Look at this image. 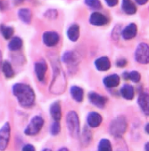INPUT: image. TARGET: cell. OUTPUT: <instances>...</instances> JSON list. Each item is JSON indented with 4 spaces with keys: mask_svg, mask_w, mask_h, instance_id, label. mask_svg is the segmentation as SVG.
I'll list each match as a JSON object with an SVG mask.
<instances>
[{
    "mask_svg": "<svg viewBox=\"0 0 149 151\" xmlns=\"http://www.w3.org/2000/svg\"><path fill=\"white\" fill-rule=\"evenodd\" d=\"M49 112L52 118L54 121L60 122L62 115L60 102L59 101L53 102L50 106Z\"/></svg>",
    "mask_w": 149,
    "mask_h": 151,
    "instance_id": "obj_18",
    "label": "cell"
},
{
    "mask_svg": "<svg viewBox=\"0 0 149 151\" xmlns=\"http://www.w3.org/2000/svg\"><path fill=\"white\" fill-rule=\"evenodd\" d=\"M12 91L21 106L29 109L34 105L36 95L30 86L23 83H17L13 85Z\"/></svg>",
    "mask_w": 149,
    "mask_h": 151,
    "instance_id": "obj_1",
    "label": "cell"
},
{
    "mask_svg": "<svg viewBox=\"0 0 149 151\" xmlns=\"http://www.w3.org/2000/svg\"><path fill=\"white\" fill-rule=\"evenodd\" d=\"M22 151H36L35 147L31 144H26L23 147Z\"/></svg>",
    "mask_w": 149,
    "mask_h": 151,
    "instance_id": "obj_35",
    "label": "cell"
},
{
    "mask_svg": "<svg viewBox=\"0 0 149 151\" xmlns=\"http://www.w3.org/2000/svg\"><path fill=\"white\" fill-rule=\"evenodd\" d=\"M145 133L146 134H149V123H147L145 125Z\"/></svg>",
    "mask_w": 149,
    "mask_h": 151,
    "instance_id": "obj_39",
    "label": "cell"
},
{
    "mask_svg": "<svg viewBox=\"0 0 149 151\" xmlns=\"http://www.w3.org/2000/svg\"><path fill=\"white\" fill-rule=\"evenodd\" d=\"M61 130V124L59 121H54L52 123L50 128L51 134L53 136H56L60 133Z\"/></svg>",
    "mask_w": 149,
    "mask_h": 151,
    "instance_id": "obj_30",
    "label": "cell"
},
{
    "mask_svg": "<svg viewBox=\"0 0 149 151\" xmlns=\"http://www.w3.org/2000/svg\"><path fill=\"white\" fill-rule=\"evenodd\" d=\"M45 16L46 17L49 19H55L57 17L58 12L56 10L51 9V10H48L45 13Z\"/></svg>",
    "mask_w": 149,
    "mask_h": 151,
    "instance_id": "obj_32",
    "label": "cell"
},
{
    "mask_svg": "<svg viewBox=\"0 0 149 151\" xmlns=\"http://www.w3.org/2000/svg\"><path fill=\"white\" fill-rule=\"evenodd\" d=\"M123 77L124 79L125 80H128V73L127 72H124L123 74Z\"/></svg>",
    "mask_w": 149,
    "mask_h": 151,
    "instance_id": "obj_38",
    "label": "cell"
},
{
    "mask_svg": "<svg viewBox=\"0 0 149 151\" xmlns=\"http://www.w3.org/2000/svg\"><path fill=\"white\" fill-rule=\"evenodd\" d=\"M52 65L53 70L52 80L49 87V91L53 94H62L67 86V81L65 73L59 61L54 59Z\"/></svg>",
    "mask_w": 149,
    "mask_h": 151,
    "instance_id": "obj_2",
    "label": "cell"
},
{
    "mask_svg": "<svg viewBox=\"0 0 149 151\" xmlns=\"http://www.w3.org/2000/svg\"><path fill=\"white\" fill-rule=\"evenodd\" d=\"M59 35L56 32L48 31L43 34V42L48 47L56 46L59 42Z\"/></svg>",
    "mask_w": 149,
    "mask_h": 151,
    "instance_id": "obj_10",
    "label": "cell"
},
{
    "mask_svg": "<svg viewBox=\"0 0 149 151\" xmlns=\"http://www.w3.org/2000/svg\"><path fill=\"white\" fill-rule=\"evenodd\" d=\"M11 126L8 122H6L0 129V151L6 150L11 137Z\"/></svg>",
    "mask_w": 149,
    "mask_h": 151,
    "instance_id": "obj_8",
    "label": "cell"
},
{
    "mask_svg": "<svg viewBox=\"0 0 149 151\" xmlns=\"http://www.w3.org/2000/svg\"><path fill=\"white\" fill-rule=\"evenodd\" d=\"M120 30L118 28V27H117V28L114 30V32H113V35H112V37H113L114 39H118V38L119 37L120 32Z\"/></svg>",
    "mask_w": 149,
    "mask_h": 151,
    "instance_id": "obj_36",
    "label": "cell"
},
{
    "mask_svg": "<svg viewBox=\"0 0 149 151\" xmlns=\"http://www.w3.org/2000/svg\"><path fill=\"white\" fill-rule=\"evenodd\" d=\"M93 140V134L90 129L88 127H84L83 129L81 137L80 142L82 147H87L89 146Z\"/></svg>",
    "mask_w": 149,
    "mask_h": 151,
    "instance_id": "obj_19",
    "label": "cell"
},
{
    "mask_svg": "<svg viewBox=\"0 0 149 151\" xmlns=\"http://www.w3.org/2000/svg\"><path fill=\"white\" fill-rule=\"evenodd\" d=\"M91 25L97 27L105 26L108 22V19L106 16L100 12H95L90 15L89 19Z\"/></svg>",
    "mask_w": 149,
    "mask_h": 151,
    "instance_id": "obj_11",
    "label": "cell"
},
{
    "mask_svg": "<svg viewBox=\"0 0 149 151\" xmlns=\"http://www.w3.org/2000/svg\"><path fill=\"white\" fill-rule=\"evenodd\" d=\"M47 69V65L45 61H41L35 63L34 70L38 81L42 82L44 80Z\"/></svg>",
    "mask_w": 149,
    "mask_h": 151,
    "instance_id": "obj_14",
    "label": "cell"
},
{
    "mask_svg": "<svg viewBox=\"0 0 149 151\" xmlns=\"http://www.w3.org/2000/svg\"><path fill=\"white\" fill-rule=\"evenodd\" d=\"M120 92L121 95L126 100H132L134 98V88L130 85H124L120 89Z\"/></svg>",
    "mask_w": 149,
    "mask_h": 151,
    "instance_id": "obj_23",
    "label": "cell"
},
{
    "mask_svg": "<svg viewBox=\"0 0 149 151\" xmlns=\"http://www.w3.org/2000/svg\"><path fill=\"white\" fill-rule=\"evenodd\" d=\"M0 32L4 39L9 40L14 34V30L11 26L1 25L0 26Z\"/></svg>",
    "mask_w": 149,
    "mask_h": 151,
    "instance_id": "obj_27",
    "label": "cell"
},
{
    "mask_svg": "<svg viewBox=\"0 0 149 151\" xmlns=\"http://www.w3.org/2000/svg\"><path fill=\"white\" fill-rule=\"evenodd\" d=\"M148 0H135V2L140 5H143L146 4Z\"/></svg>",
    "mask_w": 149,
    "mask_h": 151,
    "instance_id": "obj_37",
    "label": "cell"
},
{
    "mask_svg": "<svg viewBox=\"0 0 149 151\" xmlns=\"http://www.w3.org/2000/svg\"><path fill=\"white\" fill-rule=\"evenodd\" d=\"M71 97L77 102H81L84 99V93L83 89L77 86H73L70 89Z\"/></svg>",
    "mask_w": 149,
    "mask_h": 151,
    "instance_id": "obj_20",
    "label": "cell"
},
{
    "mask_svg": "<svg viewBox=\"0 0 149 151\" xmlns=\"http://www.w3.org/2000/svg\"><path fill=\"white\" fill-rule=\"evenodd\" d=\"M18 16L22 22L25 24L31 23L32 19V12L29 8H21L18 12Z\"/></svg>",
    "mask_w": 149,
    "mask_h": 151,
    "instance_id": "obj_24",
    "label": "cell"
},
{
    "mask_svg": "<svg viewBox=\"0 0 149 151\" xmlns=\"http://www.w3.org/2000/svg\"><path fill=\"white\" fill-rule=\"evenodd\" d=\"M128 63V60L125 58L119 59L116 62V66L119 68H123L127 65Z\"/></svg>",
    "mask_w": 149,
    "mask_h": 151,
    "instance_id": "obj_33",
    "label": "cell"
},
{
    "mask_svg": "<svg viewBox=\"0 0 149 151\" xmlns=\"http://www.w3.org/2000/svg\"><path fill=\"white\" fill-rule=\"evenodd\" d=\"M68 39L73 42H77L80 37V27L77 24H73L69 27L67 32Z\"/></svg>",
    "mask_w": 149,
    "mask_h": 151,
    "instance_id": "obj_22",
    "label": "cell"
},
{
    "mask_svg": "<svg viewBox=\"0 0 149 151\" xmlns=\"http://www.w3.org/2000/svg\"><path fill=\"white\" fill-rule=\"evenodd\" d=\"M121 7L124 12L128 15H134L137 12V7L131 0H123Z\"/></svg>",
    "mask_w": 149,
    "mask_h": 151,
    "instance_id": "obj_21",
    "label": "cell"
},
{
    "mask_svg": "<svg viewBox=\"0 0 149 151\" xmlns=\"http://www.w3.org/2000/svg\"><path fill=\"white\" fill-rule=\"evenodd\" d=\"M84 2L88 7L94 10H100L103 6L99 0H85Z\"/></svg>",
    "mask_w": 149,
    "mask_h": 151,
    "instance_id": "obj_29",
    "label": "cell"
},
{
    "mask_svg": "<svg viewBox=\"0 0 149 151\" xmlns=\"http://www.w3.org/2000/svg\"><path fill=\"white\" fill-rule=\"evenodd\" d=\"M128 127V121L125 116H118L115 117L110 123L109 132L113 137L119 139L123 137Z\"/></svg>",
    "mask_w": 149,
    "mask_h": 151,
    "instance_id": "obj_3",
    "label": "cell"
},
{
    "mask_svg": "<svg viewBox=\"0 0 149 151\" xmlns=\"http://www.w3.org/2000/svg\"><path fill=\"white\" fill-rule=\"evenodd\" d=\"M103 118L100 114L96 111L89 112L87 116L88 125L92 128H96L101 125Z\"/></svg>",
    "mask_w": 149,
    "mask_h": 151,
    "instance_id": "obj_13",
    "label": "cell"
},
{
    "mask_svg": "<svg viewBox=\"0 0 149 151\" xmlns=\"http://www.w3.org/2000/svg\"><path fill=\"white\" fill-rule=\"evenodd\" d=\"M120 78L117 74H113L106 76L103 79V83L108 88L118 87L120 83Z\"/></svg>",
    "mask_w": 149,
    "mask_h": 151,
    "instance_id": "obj_17",
    "label": "cell"
},
{
    "mask_svg": "<svg viewBox=\"0 0 149 151\" xmlns=\"http://www.w3.org/2000/svg\"><path fill=\"white\" fill-rule=\"evenodd\" d=\"M61 60L64 64L68 65L70 73H74L75 72L79 62L78 55L75 52L66 51L63 54Z\"/></svg>",
    "mask_w": 149,
    "mask_h": 151,
    "instance_id": "obj_6",
    "label": "cell"
},
{
    "mask_svg": "<svg viewBox=\"0 0 149 151\" xmlns=\"http://www.w3.org/2000/svg\"><path fill=\"white\" fill-rule=\"evenodd\" d=\"M66 124L70 136L73 138L79 137L80 123L79 116L77 112L71 111L67 113L66 118Z\"/></svg>",
    "mask_w": 149,
    "mask_h": 151,
    "instance_id": "obj_4",
    "label": "cell"
},
{
    "mask_svg": "<svg viewBox=\"0 0 149 151\" xmlns=\"http://www.w3.org/2000/svg\"><path fill=\"white\" fill-rule=\"evenodd\" d=\"M44 123L45 121L41 116H36L32 118L29 124L25 129L24 133L29 136L36 135L41 130Z\"/></svg>",
    "mask_w": 149,
    "mask_h": 151,
    "instance_id": "obj_5",
    "label": "cell"
},
{
    "mask_svg": "<svg viewBox=\"0 0 149 151\" xmlns=\"http://www.w3.org/2000/svg\"><path fill=\"white\" fill-rule=\"evenodd\" d=\"M137 102L142 112L146 116L149 115V95L148 93L142 91L140 93Z\"/></svg>",
    "mask_w": 149,
    "mask_h": 151,
    "instance_id": "obj_12",
    "label": "cell"
},
{
    "mask_svg": "<svg viewBox=\"0 0 149 151\" xmlns=\"http://www.w3.org/2000/svg\"><path fill=\"white\" fill-rule=\"evenodd\" d=\"M42 151H52V150H51V149H49V148H45V149H43Z\"/></svg>",
    "mask_w": 149,
    "mask_h": 151,
    "instance_id": "obj_42",
    "label": "cell"
},
{
    "mask_svg": "<svg viewBox=\"0 0 149 151\" xmlns=\"http://www.w3.org/2000/svg\"><path fill=\"white\" fill-rule=\"evenodd\" d=\"M121 33L122 37L124 40H131L137 35V26L135 23H130L124 28Z\"/></svg>",
    "mask_w": 149,
    "mask_h": 151,
    "instance_id": "obj_16",
    "label": "cell"
},
{
    "mask_svg": "<svg viewBox=\"0 0 149 151\" xmlns=\"http://www.w3.org/2000/svg\"><path fill=\"white\" fill-rule=\"evenodd\" d=\"M1 69L4 76L7 78H11L15 75L11 65L8 61H4L1 64Z\"/></svg>",
    "mask_w": 149,
    "mask_h": 151,
    "instance_id": "obj_26",
    "label": "cell"
},
{
    "mask_svg": "<svg viewBox=\"0 0 149 151\" xmlns=\"http://www.w3.org/2000/svg\"><path fill=\"white\" fill-rule=\"evenodd\" d=\"M58 151H69V150L67 147H63L60 148Z\"/></svg>",
    "mask_w": 149,
    "mask_h": 151,
    "instance_id": "obj_41",
    "label": "cell"
},
{
    "mask_svg": "<svg viewBox=\"0 0 149 151\" xmlns=\"http://www.w3.org/2000/svg\"><path fill=\"white\" fill-rule=\"evenodd\" d=\"M1 53L0 51V65L1 64Z\"/></svg>",
    "mask_w": 149,
    "mask_h": 151,
    "instance_id": "obj_43",
    "label": "cell"
},
{
    "mask_svg": "<svg viewBox=\"0 0 149 151\" xmlns=\"http://www.w3.org/2000/svg\"><path fill=\"white\" fill-rule=\"evenodd\" d=\"M94 65L98 71L106 72L111 68V61L107 56H102L95 60Z\"/></svg>",
    "mask_w": 149,
    "mask_h": 151,
    "instance_id": "obj_15",
    "label": "cell"
},
{
    "mask_svg": "<svg viewBox=\"0 0 149 151\" xmlns=\"http://www.w3.org/2000/svg\"><path fill=\"white\" fill-rule=\"evenodd\" d=\"M141 79V75L137 71H132L128 73V80L134 83H139Z\"/></svg>",
    "mask_w": 149,
    "mask_h": 151,
    "instance_id": "obj_31",
    "label": "cell"
},
{
    "mask_svg": "<svg viewBox=\"0 0 149 151\" xmlns=\"http://www.w3.org/2000/svg\"><path fill=\"white\" fill-rule=\"evenodd\" d=\"M23 46V41L21 38L16 37L12 38L8 44V48L11 51L20 50Z\"/></svg>",
    "mask_w": 149,
    "mask_h": 151,
    "instance_id": "obj_25",
    "label": "cell"
},
{
    "mask_svg": "<svg viewBox=\"0 0 149 151\" xmlns=\"http://www.w3.org/2000/svg\"><path fill=\"white\" fill-rule=\"evenodd\" d=\"M88 99L91 104L99 109H103L107 104L108 99L95 91H90L88 94Z\"/></svg>",
    "mask_w": 149,
    "mask_h": 151,
    "instance_id": "obj_9",
    "label": "cell"
},
{
    "mask_svg": "<svg viewBox=\"0 0 149 151\" xmlns=\"http://www.w3.org/2000/svg\"><path fill=\"white\" fill-rule=\"evenodd\" d=\"M135 61L141 64L146 65L149 62V47L145 42H141L137 46L135 52Z\"/></svg>",
    "mask_w": 149,
    "mask_h": 151,
    "instance_id": "obj_7",
    "label": "cell"
},
{
    "mask_svg": "<svg viewBox=\"0 0 149 151\" xmlns=\"http://www.w3.org/2000/svg\"><path fill=\"white\" fill-rule=\"evenodd\" d=\"M144 149L145 151H149V142H146L145 144Z\"/></svg>",
    "mask_w": 149,
    "mask_h": 151,
    "instance_id": "obj_40",
    "label": "cell"
},
{
    "mask_svg": "<svg viewBox=\"0 0 149 151\" xmlns=\"http://www.w3.org/2000/svg\"><path fill=\"white\" fill-rule=\"evenodd\" d=\"M98 151H113L110 141L107 138L101 139L98 144Z\"/></svg>",
    "mask_w": 149,
    "mask_h": 151,
    "instance_id": "obj_28",
    "label": "cell"
},
{
    "mask_svg": "<svg viewBox=\"0 0 149 151\" xmlns=\"http://www.w3.org/2000/svg\"><path fill=\"white\" fill-rule=\"evenodd\" d=\"M108 6L114 7L118 3L119 0H105Z\"/></svg>",
    "mask_w": 149,
    "mask_h": 151,
    "instance_id": "obj_34",
    "label": "cell"
}]
</instances>
